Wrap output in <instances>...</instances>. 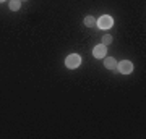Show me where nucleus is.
Returning <instances> with one entry per match:
<instances>
[{
    "instance_id": "1",
    "label": "nucleus",
    "mask_w": 146,
    "mask_h": 139,
    "mask_svg": "<svg viewBox=\"0 0 146 139\" xmlns=\"http://www.w3.org/2000/svg\"><path fill=\"white\" fill-rule=\"evenodd\" d=\"M81 65V57L78 53H70L67 58H65V67L70 68V70H75Z\"/></svg>"
},
{
    "instance_id": "2",
    "label": "nucleus",
    "mask_w": 146,
    "mask_h": 139,
    "mask_svg": "<svg viewBox=\"0 0 146 139\" xmlns=\"http://www.w3.org/2000/svg\"><path fill=\"white\" fill-rule=\"evenodd\" d=\"M117 68H119V71L122 74H130L133 71V63L128 62V60H123V62L117 63Z\"/></svg>"
},
{
    "instance_id": "3",
    "label": "nucleus",
    "mask_w": 146,
    "mask_h": 139,
    "mask_svg": "<svg viewBox=\"0 0 146 139\" xmlns=\"http://www.w3.org/2000/svg\"><path fill=\"white\" fill-rule=\"evenodd\" d=\"M112 18H110L109 15H104L101 16L99 20H98V26H99L101 29H109V28H112Z\"/></svg>"
},
{
    "instance_id": "4",
    "label": "nucleus",
    "mask_w": 146,
    "mask_h": 139,
    "mask_svg": "<svg viewBox=\"0 0 146 139\" xmlns=\"http://www.w3.org/2000/svg\"><path fill=\"white\" fill-rule=\"evenodd\" d=\"M106 53H107V49H106L104 44H99V45H96L94 47V50H93V55L96 58H104L106 57Z\"/></svg>"
},
{
    "instance_id": "5",
    "label": "nucleus",
    "mask_w": 146,
    "mask_h": 139,
    "mask_svg": "<svg viewBox=\"0 0 146 139\" xmlns=\"http://www.w3.org/2000/svg\"><path fill=\"white\" fill-rule=\"evenodd\" d=\"M104 67L107 68V70H115V68H117V62H115V58L104 57Z\"/></svg>"
},
{
    "instance_id": "6",
    "label": "nucleus",
    "mask_w": 146,
    "mask_h": 139,
    "mask_svg": "<svg viewBox=\"0 0 146 139\" xmlns=\"http://www.w3.org/2000/svg\"><path fill=\"white\" fill-rule=\"evenodd\" d=\"M11 11H18L21 8V0H10V3H8Z\"/></svg>"
},
{
    "instance_id": "7",
    "label": "nucleus",
    "mask_w": 146,
    "mask_h": 139,
    "mask_svg": "<svg viewBox=\"0 0 146 139\" xmlns=\"http://www.w3.org/2000/svg\"><path fill=\"white\" fill-rule=\"evenodd\" d=\"M96 24V20H94L93 16H86V18H84V26H89V28H91V26H94Z\"/></svg>"
},
{
    "instance_id": "8",
    "label": "nucleus",
    "mask_w": 146,
    "mask_h": 139,
    "mask_svg": "<svg viewBox=\"0 0 146 139\" xmlns=\"http://www.w3.org/2000/svg\"><path fill=\"white\" fill-rule=\"evenodd\" d=\"M112 41H114V39H112V36H110V34H106V36L102 37V44H104V45L112 44Z\"/></svg>"
},
{
    "instance_id": "9",
    "label": "nucleus",
    "mask_w": 146,
    "mask_h": 139,
    "mask_svg": "<svg viewBox=\"0 0 146 139\" xmlns=\"http://www.w3.org/2000/svg\"><path fill=\"white\" fill-rule=\"evenodd\" d=\"M2 2H5V0H0V3H2Z\"/></svg>"
}]
</instances>
